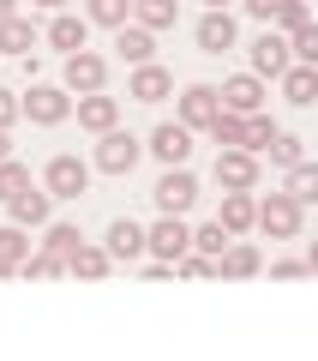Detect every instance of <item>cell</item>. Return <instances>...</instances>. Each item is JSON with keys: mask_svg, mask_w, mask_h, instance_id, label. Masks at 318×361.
Here are the masks:
<instances>
[{"mask_svg": "<svg viewBox=\"0 0 318 361\" xmlns=\"http://www.w3.org/2000/svg\"><path fill=\"white\" fill-rule=\"evenodd\" d=\"M49 211H54L49 187H25L18 199H6V223H18V229H49Z\"/></svg>", "mask_w": 318, "mask_h": 361, "instance_id": "cell-13", "label": "cell"}, {"mask_svg": "<svg viewBox=\"0 0 318 361\" xmlns=\"http://www.w3.org/2000/svg\"><path fill=\"white\" fill-rule=\"evenodd\" d=\"M312 25V0H276V18H270V30H282V37H294V30Z\"/></svg>", "mask_w": 318, "mask_h": 361, "instance_id": "cell-28", "label": "cell"}, {"mask_svg": "<svg viewBox=\"0 0 318 361\" xmlns=\"http://www.w3.org/2000/svg\"><path fill=\"white\" fill-rule=\"evenodd\" d=\"M30 6H42V13H66V0H30Z\"/></svg>", "mask_w": 318, "mask_h": 361, "instance_id": "cell-42", "label": "cell"}, {"mask_svg": "<svg viewBox=\"0 0 318 361\" xmlns=\"http://www.w3.org/2000/svg\"><path fill=\"white\" fill-rule=\"evenodd\" d=\"M42 187H49L54 199H78V193H90V163H84V157H72V151L49 157V163H42Z\"/></svg>", "mask_w": 318, "mask_h": 361, "instance_id": "cell-3", "label": "cell"}, {"mask_svg": "<svg viewBox=\"0 0 318 361\" xmlns=\"http://www.w3.org/2000/svg\"><path fill=\"white\" fill-rule=\"evenodd\" d=\"M13 271H18V265H13V259H6V253H0V277H13Z\"/></svg>", "mask_w": 318, "mask_h": 361, "instance_id": "cell-46", "label": "cell"}, {"mask_svg": "<svg viewBox=\"0 0 318 361\" xmlns=\"http://www.w3.org/2000/svg\"><path fill=\"white\" fill-rule=\"evenodd\" d=\"M192 37H198V49H204V54H229L234 42H241V30H234V13H229V6H222V13L210 6V13L192 25Z\"/></svg>", "mask_w": 318, "mask_h": 361, "instance_id": "cell-12", "label": "cell"}, {"mask_svg": "<svg viewBox=\"0 0 318 361\" xmlns=\"http://www.w3.org/2000/svg\"><path fill=\"white\" fill-rule=\"evenodd\" d=\"M258 271H265V253H258L253 241H241V235H234L229 253L217 259V277H229V283H241V277H258Z\"/></svg>", "mask_w": 318, "mask_h": 361, "instance_id": "cell-18", "label": "cell"}, {"mask_svg": "<svg viewBox=\"0 0 318 361\" xmlns=\"http://www.w3.org/2000/svg\"><path fill=\"white\" fill-rule=\"evenodd\" d=\"M222 115V90L217 85H186L180 90V127H192V133H210V121Z\"/></svg>", "mask_w": 318, "mask_h": 361, "instance_id": "cell-8", "label": "cell"}, {"mask_svg": "<svg viewBox=\"0 0 318 361\" xmlns=\"http://www.w3.org/2000/svg\"><path fill=\"white\" fill-rule=\"evenodd\" d=\"M217 223L229 235H246V229H258V193H222V211H217Z\"/></svg>", "mask_w": 318, "mask_h": 361, "instance_id": "cell-21", "label": "cell"}, {"mask_svg": "<svg viewBox=\"0 0 318 361\" xmlns=\"http://www.w3.org/2000/svg\"><path fill=\"white\" fill-rule=\"evenodd\" d=\"M42 247L61 253V259H72L78 247H84V229H78V223H49V229H42Z\"/></svg>", "mask_w": 318, "mask_h": 361, "instance_id": "cell-30", "label": "cell"}, {"mask_svg": "<svg viewBox=\"0 0 318 361\" xmlns=\"http://www.w3.org/2000/svg\"><path fill=\"white\" fill-rule=\"evenodd\" d=\"M0 253L13 259V265H25L37 247H30V229H18V223H0Z\"/></svg>", "mask_w": 318, "mask_h": 361, "instance_id": "cell-34", "label": "cell"}, {"mask_svg": "<svg viewBox=\"0 0 318 361\" xmlns=\"http://www.w3.org/2000/svg\"><path fill=\"white\" fill-rule=\"evenodd\" d=\"M265 157H270L276 169H294V163H306V139H294V133H276Z\"/></svg>", "mask_w": 318, "mask_h": 361, "instance_id": "cell-33", "label": "cell"}, {"mask_svg": "<svg viewBox=\"0 0 318 361\" xmlns=\"http://www.w3.org/2000/svg\"><path fill=\"white\" fill-rule=\"evenodd\" d=\"M127 97H132V103H163V97H174V73H168V66H156V61L132 66Z\"/></svg>", "mask_w": 318, "mask_h": 361, "instance_id": "cell-14", "label": "cell"}, {"mask_svg": "<svg viewBox=\"0 0 318 361\" xmlns=\"http://www.w3.org/2000/svg\"><path fill=\"white\" fill-rule=\"evenodd\" d=\"M288 66H294V42L282 37V30L265 25V37L253 42V73H258V78H282Z\"/></svg>", "mask_w": 318, "mask_h": 361, "instance_id": "cell-10", "label": "cell"}, {"mask_svg": "<svg viewBox=\"0 0 318 361\" xmlns=\"http://www.w3.org/2000/svg\"><path fill=\"white\" fill-rule=\"evenodd\" d=\"M66 115H72V90L66 85H30V97H25V121L30 127H61Z\"/></svg>", "mask_w": 318, "mask_h": 361, "instance_id": "cell-4", "label": "cell"}, {"mask_svg": "<svg viewBox=\"0 0 318 361\" xmlns=\"http://www.w3.org/2000/svg\"><path fill=\"white\" fill-rule=\"evenodd\" d=\"M139 157H144V145L132 139L127 127H115V133H102V139H96V169H102V175H132Z\"/></svg>", "mask_w": 318, "mask_h": 361, "instance_id": "cell-5", "label": "cell"}, {"mask_svg": "<svg viewBox=\"0 0 318 361\" xmlns=\"http://www.w3.org/2000/svg\"><path fill=\"white\" fill-rule=\"evenodd\" d=\"M276 133H282V127H276V121L265 115V109H258V115H246V151H253V157H265Z\"/></svg>", "mask_w": 318, "mask_h": 361, "instance_id": "cell-32", "label": "cell"}, {"mask_svg": "<svg viewBox=\"0 0 318 361\" xmlns=\"http://www.w3.org/2000/svg\"><path fill=\"white\" fill-rule=\"evenodd\" d=\"M18 271H25V277H66V259H61V253H49V247H37V253H30Z\"/></svg>", "mask_w": 318, "mask_h": 361, "instance_id": "cell-36", "label": "cell"}, {"mask_svg": "<svg viewBox=\"0 0 318 361\" xmlns=\"http://www.w3.org/2000/svg\"><path fill=\"white\" fill-rule=\"evenodd\" d=\"M102 247H108V259H115V265H132L139 253H151V247H144V223H132V217H115V223H108Z\"/></svg>", "mask_w": 318, "mask_h": 361, "instance_id": "cell-16", "label": "cell"}, {"mask_svg": "<svg viewBox=\"0 0 318 361\" xmlns=\"http://www.w3.org/2000/svg\"><path fill=\"white\" fill-rule=\"evenodd\" d=\"M13 121H25V97L0 85V127H13Z\"/></svg>", "mask_w": 318, "mask_h": 361, "instance_id": "cell-39", "label": "cell"}, {"mask_svg": "<svg viewBox=\"0 0 318 361\" xmlns=\"http://www.w3.org/2000/svg\"><path fill=\"white\" fill-rule=\"evenodd\" d=\"M217 187L222 193H258V157L253 151H217Z\"/></svg>", "mask_w": 318, "mask_h": 361, "instance_id": "cell-9", "label": "cell"}, {"mask_svg": "<svg viewBox=\"0 0 318 361\" xmlns=\"http://www.w3.org/2000/svg\"><path fill=\"white\" fill-rule=\"evenodd\" d=\"M18 13V0H0V25H6V18H13Z\"/></svg>", "mask_w": 318, "mask_h": 361, "instance_id": "cell-43", "label": "cell"}, {"mask_svg": "<svg viewBox=\"0 0 318 361\" xmlns=\"http://www.w3.org/2000/svg\"><path fill=\"white\" fill-rule=\"evenodd\" d=\"M61 85L72 90V97H90V90H102V85H108V54H96V49H78V54H66V73H61Z\"/></svg>", "mask_w": 318, "mask_h": 361, "instance_id": "cell-6", "label": "cell"}, {"mask_svg": "<svg viewBox=\"0 0 318 361\" xmlns=\"http://www.w3.org/2000/svg\"><path fill=\"white\" fill-rule=\"evenodd\" d=\"M300 223H306V205L294 193H265L258 199V229H265L270 241H294Z\"/></svg>", "mask_w": 318, "mask_h": 361, "instance_id": "cell-1", "label": "cell"}, {"mask_svg": "<svg viewBox=\"0 0 318 361\" xmlns=\"http://www.w3.org/2000/svg\"><path fill=\"white\" fill-rule=\"evenodd\" d=\"M246 13H253L258 25H270V18H276V0H246Z\"/></svg>", "mask_w": 318, "mask_h": 361, "instance_id": "cell-41", "label": "cell"}, {"mask_svg": "<svg viewBox=\"0 0 318 361\" xmlns=\"http://www.w3.org/2000/svg\"><path fill=\"white\" fill-rule=\"evenodd\" d=\"M265 78L258 73H234V78H222V109H234V115H258L265 109Z\"/></svg>", "mask_w": 318, "mask_h": 361, "instance_id": "cell-15", "label": "cell"}, {"mask_svg": "<svg viewBox=\"0 0 318 361\" xmlns=\"http://www.w3.org/2000/svg\"><path fill=\"white\" fill-rule=\"evenodd\" d=\"M174 277H217V259H204V253H186L174 265Z\"/></svg>", "mask_w": 318, "mask_h": 361, "instance_id": "cell-38", "label": "cell"}, {"mask_svg": "<svg viewBox=\"0 0 318 361\" xmlns=\"http://www.w3.org/2000/svg\"><path fill=\"white\" fill-rule=\"evenodd\" d=\"M78 127H84V133H96V139H102V133H115L120 127V103H115V97H102V90H90V97H78Z\"/></svg>", "mask_w": 318, "mask_h": 361, "instance_id": "cell-17", "label": "cell"}, {"mask_svg": "<svg viewBox=\"0 0 318 361\" xmlns=\"http://www.w3.org/2000/svg\"><path fill=\"white\" fill-rule=\"evenodd\" d=\"M306 265H312V277H318V241H312V247H306Z\"/></svg>", "mask_w": 318, "mask_h": 361, "instance_id": "cell-45", "label": "cell"}, {"mask_svg": "<svg viewBox=\"0 0 318 361\" xmlns=\"http://www.w3.org/2000/svg\"><path fill=\"white\" fill-rule=\"evenodd\" d=\"M151 199H156L163 217H186V211L198 205V175H192L186 163H180V169H163V180L151 187Z\"/></svg>", "mask_w": 318, "mask_h": 361, "instance_id": "cell-2", "label": "cell"}, {"mask_svg": "<svg viewBox=\"0 0 318 361\" xmlns=\"http://www.w3.org/2000/svg\"><path fill=\"white\" fill-rule=\"evenodd\" d=\"M25 187H37V180H30V169L18 163V157H6V163H0V199H18Z\"/></svg>", "mask_w": 318, "mask_h": 361, "instance_id": "cell-35", "label": "cell"}, {"mask_svg": "<svg viewBox=\"0 0 318 361\" xmlns=\"http://www.w3.org/2000/svg\"><path fill=\"white\" fill-rule=\"evenodd\" d=\"M144 247H151L156 259H168V265H180V259L192 253V229H186V217H156L151 229H144Z\"/></svg>", "mask_w": 318, "mask_h": 361, "instance_id": "cell-7", "label": "cell"}, {"mask_svg": "<svg viewBox=\"0 0 318 361\" xmlns=\"http://www.w3.org/2000/svg\"><path fill=\"white\" fill-rule=\"evenodd\" d=\"M37 42H42L37 18L13 13V18H6V25H0V54H37Z\"/></svg>", "mask_w": 318, "mask_h": 361, "instance_id": "cell-22", "label": "cell"}, {"mask_svg": "<svg viewBox=\"0 0 318 361\" xmlns=\"http://www.w3.org/2000/svg\"><path fill=\"white\" fill-rule=\"evenodd\" d=\"M115 54H120L127 66L156 61V30H144V25H120V30H115Z\"/></svg>", "mask_w": 318, "mask_h": 361, "instance_id": "cell-20", "label": "cell"}, {"mask_svg": "<svg viewBox=\"0 0 318 361\" xmlns=\"http://www.w3.org/2000/svg\"><path fill=\"white\" fill-rule=\"evenodd\" d=\"M144 151H151L163 169H180V163L192 157V127H180V121H163V127L151 133V145H144Z\"/></svg>", "mask_w": 318, "mask_h": 361, "instance_id": "cell-11", "label": "cell"}, {"mask_svg": "<svg viewBox=\"0 0 318 361\" xmlns=\"http://www.w3.org/2000/svg\"><path fill=\"white\" fill-rule=\"evenodd\" d=\"M210 6H217V13H222V6H229V0H210Z\"/></svg>", "mask_w": 318, "mask_h": 361, "instance_id": "cell-47", "label": "cell"}, {"mask_svg": "<svg viewBox=\"0 0 318 361\" xmlns=\"http://www.w3.org/2000/svg\"><path fill=\"white\" fill-rule=\"evenodd\" d=\"M84 18L120 30V25H132V0H84Z\"/></svg>", "mask_w": 318, "mask_h": 361, "instance_id": "cell-27", "label": "cell"}, {"mask_svg": "<svg viewBox=\"0 0 318 361\" xmlns=\"http://www.w3.org/2000/svg\"><path fill=\"white\" fill-rule=\"evenodd\" d=\"M115 271V259H108V247H78L72 259H66V277H84V283H96V277H108Z\"/></svg>", "mask_w": 318, "mask_h": 361, "instance_id": "cell-24", "label": "cell"}, {"mask_svg": "<svg viewBox=\"0 0 318 361\" xmlns=\"http://www.w3.org/2000/svg\"><path fill=\"white\" fill-rule=\"evenodd\" d=\"M180 18V0H132V25L144 30H168Z\"/></svg>", "mask_w": 318, "mask_h": 361, "instance_id": "cell-26", "label": "cell"}, {"mask_svg": "<svg viewBox=\"0 0 318 361\" xmlns=\"http://www.w3.org/2000/svg\"><path fill=\"white\" fill-rule=\"evenodd\" d=\"M288 42H294V61H300V66H318V18L306 30H294Z\"/></svg>", "mask_w": 318, "mask_h": 361, "instance_id": "cell-37", "label": "cell"}, {"mask_svg": "<svg viewBox=\"0 0 318 361\" xmlns=\"http://www.w3.org/2000/svg\"><path fill=\"white\" fill-rule=\"evenodd\" d=\"M276 85H282V97H288L294 109H312V103H318V66H300V61H294Z\"/></svg>", "mask_w": 318, "mask_h": 361, "instance_id": "cell-23", "label": "cell"}, {"mask_svg": "<svg viewBox=\"0 0 318 361\" xmlns=\"http://www.w3.org/2000/svg\"><path fill=\"white\" fill-rule=\"evenodd\" d=\"M210 145H217V151H246V115L222 109V115L210 121Z\"/></svg>", "mask_w": 318, "mask_h": 361, "instance_id": "cell-25", "label": "cell"}, {"mask_svg": "<svg viewBox=\"0 0 318 361\" xmlns=\"http://www.w3.org/2000/svg\"><path fill=\"white\" fill-rule=\"evenodd\" d=\"M270 277H282V283H288V277H312V265H306V259H276Z\"/></svg>", "mask_w": 318, "mask_h": 361, "instance_id": "cell-40", "label": "cell"}, {"mask_svg": "<svg viewBox=\"0 0 318 361\" xmlns=\"http://www.w3.org/2000/svg\"><path fill=\"white\" fill-rule=\"evenodd\" d=\"M282 193H294L300 205H318V163H294L288 180H282Z\"/></svg>", "mask_w": 318, "mask_h": 361, "instance_id": "cell-29", "label": "cell"}, {"mask_svg": "<svg viewBox=\"0 0 318 361\" xmlns=\"http://www.w3.org/2000/svg\"><path fill=\"white\" fill-rule=\"evenodd\" d=\"M229 241H234V235L222 229V223H204V229H192V253H204V259H222V253H229Z\"/></svg>", "mask_w": 318, "mask_h": 361, "instance_id": "cell-31", "label": "cell"}, {"mask_svg": "<svg viewBox=\"0 0 318 361\" xmlns=\"http://www.w3.org/2000/svg\"><path fill=\"white\" fill-rule=\"evenodd\" d=\"M6 157H13V139H6V127H0V163H6Z\"/></svg>", "mask_w": 318, "mask_h": 361, "instance_id": "cell-44", "label": "cell"}, {"mask_svg": "<svg viewBox=\"0 0 318 361\" xmlns=\"http://www.w3.org/2000/svg\"><path fill=\"white\" fill-rule=\"evenodd\" d=\"M42 37H49V42H54L61 54H78V49L90 42V18H84V13H54Z\"/></svg>", "mask_w": 318, "mask_h": 361, "instance_id": "cell-19", "label": "cell"}]
</instances>
